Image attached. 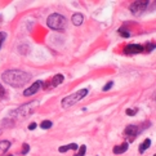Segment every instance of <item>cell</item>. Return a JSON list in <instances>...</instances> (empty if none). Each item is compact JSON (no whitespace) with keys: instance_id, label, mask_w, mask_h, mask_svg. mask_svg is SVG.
<instances>
[{"instance_id":"6da1fadb","label":"cell","mask_w":156,"mask_h":156,"mask_svg":"<svg viewBox=\"0 0 156 156\" xmlns=\"http://www.w3.org/2000/svg\"><path fill=\"white\" fill-rule=\"evenodd\" d=\"M2 79L11 86L21 88V86L27 84V83L31 80V75L28 74V72H26V71L13 69V70L4 71L3 75H2Z\"/></svg>"},{"instance_id":"7a4b0ae2","label":"cell","mask_w":156,"mask_h":156,"mask_svg":"<svg viewBox=\"0 0 156 156\" xmlns=\"http://www.w3.org/2000/svg\"><path fill=\"white\" fill-rule=\"evenodd\" d=\"M47 25L54 31H61L66 27V18L60 13H53L47 19Z\"/></svg>"},{"instance_id":"3957f363","label":"cell","mask_w":156,"mask_h":156,"mask_svg":"<svg viewBox=\"0 0 156 156\" xmlns=\"http://www.w3.org/2000/svg\"><path fill=\"white\" fill-rule=\"evenodd\" d=\"M86 94H88V89H80V90L75 92V93L65 97V98L62 99V107L63 109H69V107L74 106L79 101H81L84 97H86Z\"/></svg>"},{"instance_id":"277c9868","label":"cell","mask_w":156,"mask_h":156,"mask_svg":"<svg viewBox=\"0 0 156 156\" xmlns=\"http://www.w3.org/2000/svg\"><path fill=\"white\" fill-rule=\"evenodd\" d=\"M37 106V102H32V103H28V105H25L22 107H19V109L12 111V116H14V118H22V116H26L28 114L32 112V107Z\"/></svg>"},{"instance_id":"5b68a950","label":"cell","mask_w":156,"mask_h":156,"mask_svg":"<svg viewBox=\"0 0 156 156\" xmlns=\"http://www.w3.org/2000/svg\"><path fill=\"white\" fill-rule=\"evenodd\" d=\"M148 0H145V2H134L133 4L130 5V12L134 14V16H141L145 11H146V8H147L148 5Z\"/></svg>"},{"instance_id":"8992f818","label":"cell","mask_w":156,"mask_h":156,"mask_svg":"<svg viewBox=\"0 0 156 156\" xmlns=\"http://www.w3.org/2000/svg\"><path fill=\"white\" fill-rule=\"evenodd\" d=\"M138 134H139V128L137 125H128L124 130V135L129 141H133Z\"/></svg>"},{"instance_id":"52a82bcc","label":"cell","mask_w":156,"mask_h":156,"mask_svg":"<svg viewBox=\"0 0 156 156\" xmlns=\"http://www.w3.org/2000/svg\"><path fill=\"white\" fill-rule=\"evenodd\" d=\"M41 86H43V81H41V80H37V81L34 83V84H32L30 88H27V89L23 92V96H25V97H30V96L36 94L37 92L40 90Z\"/></svg>"},{"instance_id":"ba28073f","label":"cell","mask_w":156,"mask_h":156,"mask_svg":"<svg viewBox=\"0 0 156 156\" xmlns=\"http://www.w3.org/2000/svg\"><path fill=\"white\" fill-rule=\"evenodd\" d=\"M145 49L142 45L139 44H129V45L125 47L124 53L125 54H138V53H142Z\"/></svg>"},{"instance_id":"9c48e42d","label":"cell","mask_w":156,"mask_h":156,"mask_svg":"<svg viewBox=\"0 0 156 156\" xmlns=\"http://www.w3.org/2000/svg\"><path fill=\"white\" fill-rule=\"evenodd\" d=\"M63 79H65V76H63L62 74H57V75H54L53 76V79L48 83V84H45V89H53V88H56V86H58L61 84V83L63 81Z\"/></svg>"},{"instance_id":"30bf717a","label":"cell","mask_w":156,"mask_h":156,"mask_svg":"<svg viewBox=\"0 0 156 156\" xmlns=\"http://www.w3.org/2000/svg\"><path fill=\"white\" fill-rule=\"evenodd\" d=\"M128 147H129V143H128V142H123L121 145L115 146V147H114V154H116V155H119V154H124V152H126V150H128Z\"/></svg>"},{"instance_id":"8fae6325","label":"cell","mask_w":156,"mask_h":156,"mask_svg":"<svg viewBox=\"0 0 156 156\" xmlns=\"http://www.w3.org/2000/svg\"><path fill=\"white\" fill-rule=\"evenodd\" d=\"M71 19H72V23H74L75 26H80L81 23L84 22V16H83L81 13H75Z\"/></svg>"},{"instance_id":"7c38bea8","label":"cell","mask_w":156,"mask_h":156,"mask_svg":"<svg viewBox=\"0 0 156 156\" xmlns=\"http://www.w3.org/2000/svg\"><path fill=\"white\" fill-rule=\"evenodd\" d=\"M9 147H11V142L9 141H2L0 142V156H3L5 154Z\"/></svg>"},{"instance_id":"4fadbf2b","label":"cell","mask_w":156,"mask_h":156,"mask_svg":"<svg viewBox=\"0 0 156 156\" xmlns=\"http://www.w3.org/2000/svg\"><path fill=\"white\" fill-rule=\"evenodd\" d=\"M79 147H77V145L76 143H71V145H66V146H62V147L58 148V151L60 152H66V151H69V150H77Z\"/></svg>"},{"instance_id":"5bb4252c","label":"cell","mask_w":156,"mask_h":156,"mask_svg":"<svg viewBox=\"0 0 156 156\" xmlns=\"http://www.w3.org/2000/svg\"><path fill=\"white\" fill-rule=\"evenodd\" d=\"M150 146H151V139H150V138L145 139V142L139 145V148H138V150H139V152H141V154H143L146 150L150 148Z\"/></svg>"},{"instance_id":"9a60e30c","label":"cell","mask_w":156,"mask_h":156,"mask_svg":"<svg viewBox=\"0 0 156 156\" xmlns=\"http://www.w3.org/2000/svg\"><path fill=\"white\" fill-rule=\"evenodd\" d=\"M52 125H53V123H52L50 120H44L43 123L40 124V128L41 129H50Z\"/></svg>"},{"instance_id":"2e32d148","label":"cell","mask_w":156,"mask_h":156,"mask_svg":"<svg viewBox=\"0 0 156 156\" xmlns=\"http://www.w3.org/2000/svg\"><path fill=\"white\" fill-rule=\"evenodd\" d=\"M85 151H86V146L85 145H83L79 147V152H77L75 156H84L85 155Z\"/></svg>"},{"instance_id":"e0dca14e","label":"cell","mask_w":156,"mask_h":156,"mask_svg":"<svg viewBox=\"0 0 156 156\" xmlns=\"http://www.w3.org/2000/svg\"><path fill=\"white\" fill-rule=\"evenodd\" d=\"M119 34H120V35H123L124 37H129V36H130V32H129V31H126L124 27L119 28Z\"/></svg>"},{"instance_id":"ac0fdd59","label":"cell","mask_w":156,"mask_h":156,"mask_svg":"<svg viewBox=\"0 0 156 156\" xmlns=\"http://www.w3.org/2000/svg\"><path fill=\"white\" fill-rule=\"evenodd\" d=\"M143 49H146V52H151L155 49V43H148L146 47H143Z\"/></svg>"},{"instance_id":"d6986e66","label":"cell","mask_w":156,"mask_h":156,"mask_svg":"<svg viewBox=\"0 0 156 156\" xmlns=\"http://www.w3.org/2000/svg\"><path fill=\"white\" fill-rule=\"evenodd\" d=\"M112 86H114V81H109L103 88H102V90H103V92H107V90H110Z\"/></svg>"},{"instance_id":"ffe728a7","label":"cell","mask_w":156,"mask_h":156,"mask_svg":"<svg viewBox=\"0 0 156 156\" xmlns=\"http://www.w3.org/2000/svg\"><path fill=\"white\" fill-rule=\"evenodd\" d=\"M28 151H30V146H28L27 143H23L22 145V155H26Z\"/></svg>"},{"instance_id":"44dd1931","label":"cell","mask_w":156,"mask_h":156,"mask_svg":"<svg viewBox=\"0 0 156 156\" xmlns=\"http://www.w3.org/2000/svg\"><path fill=\"white\" fill-rule=\"evenodd\" d=\"M7 39V34L5 32H0V49H2V45H3V43H4V40Z\"/></svg>"},{"instance_id":"7402d4cb","label":"cell","mask_w":156,"mask_h":156,"mask_svg":"<svg viewBox=\"0 0 156 156\" xmlns=\"http://www.w3.org/2000/svg\"><path fill=\"white\" fill-rule=\"evenodd\" d=\"M135 114H137V109H128L126 110V115L128 116H133Z\"/></svg>"},{"instance_id":"603a6c76","label":"cell","mask_w":156,"mask_h":156,"mask_svg":"<svg viewBox=\"0 0 156 156\" xmlns=\"http://www.w3.org/2000/svg\"><path fill=\"white\" fill-rule=\"evenodd\" d=\"M5 97V89L3 88V85L0 84V98H4Z\"/></svg>"},{"instance_id":"cb8c5ba5","label":"cell","mask_w":156,"mask_h":156,"mask_svg":"<svg viewBox=\"0 0 156 156\" xmlns=\"http://www.w3.org/2000/svg\"><path fill=\"white\" fill-rule=\"evenodd\" d=\"M36 126H37V125H36V123H31L30 125H28V130H34V129L36 128Z\"/></svg>"},{"instance_id":"d4e9b609","label":"cell","mask_w":156,"mask_h":156,"mask_svg":"<svg viewBox=\"0 0 156 156\" xmlns=\"http://www.w3.org/2000/svg\"><path fill=\"white\" fill-rule=\"evenodd\" d=\"M0 22H2V16H0Z\"/></svg>"},{"instance_id":"484cf974","label":"cell","mask_w":156,"mask_h":156,"mask_svg":"<svg viewBox=\"0 0 156 156\" xmlns=\"http://www.w3.org/2000/svg\"><path fill=\"white\" fill-rule=\"evenodd\" d=\"M8 156H13V155H8Z\"/></svg>"},{"instance_id":"4316f807","label":"cell","mask_w":156,"mask_h":156,"mask_svg":"<svg viewBox=\"0 0 156 156\" xmlns=\"http://www.w3.org/2000/svg\"><path fill=\"white\" fill-rule=\"evenodd\" d=\"M0 134H2V130H0Z\"/></svg>"}]
</instances>
